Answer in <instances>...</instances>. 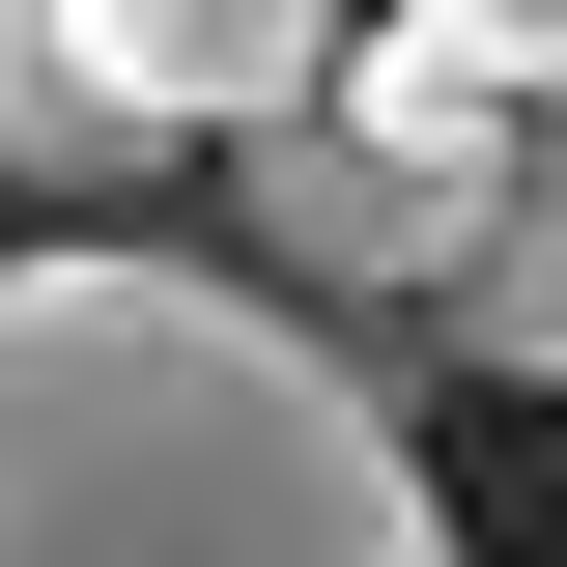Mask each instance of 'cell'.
Masks as SVG:
<instances>
[{
    "mask_svg": "<svg viewBox=\"0 0 567 567\" xmlns=\"http://www.w3.org/2000/svg\"><path fill=\"white\" fill-rule=\"evenodd\" d=\"M0 567H454L398 454V341L227 256H0Z\"/></svg>",
    "mask_w": 567,
    "mask_h": 567,
    "instance_id": "1",
    "label": "cell"
},
{
    "mask_svg": "<svg viewBox=\"0 0 567 567\" xmlns=\"http://www.w3.org/2000/svg\"><path fill=\"white\" fill-rule=\"evenodd\" d=\"M227 199H256V284H284V312H398V284H454V227H483L454 171H398L369 114H256Z\"/></svg>",
    "mask_w": 567,
    "mask_h": 567,
    "instance_id": "2",
    "label": "cell"
},
{
    "mask_svg": "<svg viewBox=\"0 0 567 567\" xmlns=\"http://www.w3.org/2000/svg\"><path fill=\"white\" fill-rule=\"evenodd\" d=\"M85 85L142 142H256V114L341 85V0H85Z\"/></svg>",
    "mask_w": 567,
    "mask_h": 567,
    "instance_id": "3",
    "label": "cell"
},
{
    "mask_svg": "<svg viewBox=\"0 0 567 567\" xmlns=\"http://www.w3.org/2000/svg\"><path fill=\"white\" fill-rule=\"evenodd\" d=\"M312 114H369L398 171H454V199H511V171H539V58H483V29H398V0L341 29V85H312Z\"/></svg>",
    "mask_w": 567,
    "mask_h": 567,
    "instance_id": "4",
    "label": "cell"
},
{
    "mask_svg": "<svg viewBox=\"0 0 567 567\" xmlns=\"http://www.w3.org/2000/svg\"><path fill=\"white\" fill-rule=\"evenodd\" d=\"M142 171H199V142L85 85V0H0V199H142Z\"/></svg>",
    "mask_w": 567,
    "mask_h": 567,
    "instance_id": "5",
    "label": "cell"
},
{
    "mask_svg": "<svg viewBox=\"0 0 567 567\" xmlns=\"http://www.w3.org/2000/svg\"><path fill=\"white\" fill-rule=\"evenodd\" d=\"M425 341H454V369H511V398L567 369V114H539V171H511V199L454 227V284H425Z\"/></svg>",
    "mask_w": 567,
    "mask_h": 567,
    "instance_id": "6",
    "label": "cell"
},
{
    "mask_svg": "<svg viewBox=\"0 0 567 567\" xmlns=\"http://www.w3.org/2000/svg\"><path fill=\"white\" fill-rule=\"evenodd\" d=\"M398 29H483V58H539V85H567V0H398Z\"/></svg>",
    "mask_w": 567,
    "mask_h": 567,
    "instance_id": "7",
    "label": "cell"
}]
</instances>
